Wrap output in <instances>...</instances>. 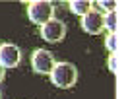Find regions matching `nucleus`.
Here are the masks:
<instances>
[{
  "label": "nucleus",
  "mask_w": 128,
  "mask_h": 99,
  "mask_svg": "<svg viewBox=\"0 0 128 99\" xmlns=\"http://www.w3.org/2000/svg\"><path fill=\"white\" fill-rule=\"evenodd\" d=\"M22 62V50L18 45L14 43H0V66L6 70V68H16Z\"/></svg>",
  "instance_id": "39448f33"
},
{
  "label": "nucleus",
  "mask_w": 128,
  "mask_h": 99,
  "mask_svg": "<svg viewBox=\"0 0 128 99\" xmlns=\"http://www.w3.org/2000/svg\"><path fill=\"white\" fill-rule=\"evenodd\" d=\"M68 8L76 16H86L88 12L93 10V2L91 0H70L68 2Z\"/></svg>",
  "instance_id": "0eeeda50"
},
{
  "label": "nucleus",
  "mask_w": 128,
  "mask_h": 99,
  "mask_svg": "<svg viewBox=\"0 0 128 99\" xmlns=\"http://www.w3.org/2000/svg\"><path fill=\"white\" fill-rule=\"evenodd\" d=\"M0 99H2V93H0Z\"/></svg>",
  "instance_id": "ddd939ff"
},
{
  "label": "nucleus",
  "mask_w": 128,
  "mask_h": 99,
  "mask_svg": "<svg viewBox=\"0 0 128 99\" xmlns=\"http://www.w3.org/2000/svg\"><path fill=\"white\" fill-rule=\"evenodd\" d=\"M109 70H111L112 74H116V70H114V54L109 56Z\"/></svg>",
  "instance_id": "9b49d317"
},
{
  "label": "nucleus",
  "mask_w": 128,
  "mask_h": 99,
  "mask_svg": "<svg viewBox=\"0 0 128 99\" xmlns=\"http://www.w3.org/2000/svg\"><path fill=\"white\" fill-rule=\"evenodd\" d=\"M41 37H43V41L47 43H60L66 37V24L60 22V20H56L52 18L50 22H47L45 25H41Z\"/></svg>",
  "instance_id": "20e7f679"
},
{
  "label": "nucleus",
  "mask_w": 128,
  "mask_h": 99,
  "mask_svg": "<svg viewBox=\"0 0 128 99\" xmlns=\"http://www.w3.org/2000/svg\"><path fill=\"white\" fill-rule=\"evenodd\" d=\"M27 18L35 25H45L54 18V4L48 0H31L27 2Z\"/></svg>",
  "instance_id": "f03ea898"
},
{
  "label": "nucleus",
  "mask_w": 128,
  "mask_h": 99,
  "mask_svg": "<svg viewBox=\"0 0 128 99\" xmlns=\"http://www.w3.org/2000/svg\"><path fill=\"white\" fill-rule=\"evenodd\" d=\"M4 78H6V70L0 66V82H4Z\"/></svg>",
  "instance_id": "f8f14e48"
},
{
  "label": "nucleus",
  "mask_w": 128,
  "mask_h": 99,
  "mask_svg": "<svg viewBox=\"0 0 128 99\" xmlns=\"http://www.w3.org/2000/svg\"><path fill=\"white\" fill-rule=\"evenodd\" d=\"M50 82L60 90H70L78 82V68L72 62H56L50 70Z\"/></svg>",
  "instance_id": "f257e3e1"
},
{
  "label": "nucleus",
  "mask_w": 128,
  "mask_h": 99,
  "mask_svg": "<svg viewBox=\"0 0 128 99\" xmlns=\"http://www.w3.org/2000/svg\"><path fill=\"white\" fill-rule=\"evenodd\" d=\"M105 47H107V50H109L111 54H114V50H116V35H114V33H109V35L105 37Z\"/></svg>",
  "instance_id": "1a4fd4ad"
},
{
  "label": "nucleus",
  "mask_w": 128,
  "mask_h": 99,
  "mask_svg": "<svg viewBox=\"0 0 128 99\" xmlns=\"http://www.w3.org/2000/svg\"><path fill=\"white\" fill-rule=\"evenodd\" d=\"M97 6H99V8H103V10H107V14H109V12H114V8H116V4H114V2H107V0H99V2H97Z\"/></svg>",
  "instance_id": "9d476101"
},
{
  "label": "nucleus",
  "mask_w": 128,
  "mask_h": 99,
  "mask_svg": "<svg viewBox=\"0 0 128 99\" xmlns=\"http://www.w3.org/2000/svg\"><path fill=\"white\" fill-rule=\"evenodd\" d=\"M80 25H82V29L86 33H89V35H99L103 31V14L97 12V10H91L86 16H82Z\"/></svg>",
  "instance_id": "423d86ee"
},
{
  "label": "nucleus",
  "mask_w": 128,
  "mask_h": 99,
  "mask_svg": "<svg viewBox=\"0 0 128 99\" xmlns=\"http://www.w3.org/2000/svg\"><path fill=\"white\" fill-rule=\"evenodd\" d=\"M103 29H107L109 33H116V12L103 14Z\"/></svg>",
  "instance_id": "6e6552de"
},
{
  "label": "nucleus",
  "mask_w": 128,
  "mask_h": 99,
  "mask_svg": "<svg viewBox=\"0 0 128 99\" xmlns=\"http://www.w3.org/2000/svg\"><path fill=\"white\" fill-rule=\"evenodd\" d=\"M56 60L54 54L47 49H35L31 52V68L35 74H50V70L54 68Z\"/></svg>",
  "instance_id": "7ed1b4c3"
}]
</instances>
